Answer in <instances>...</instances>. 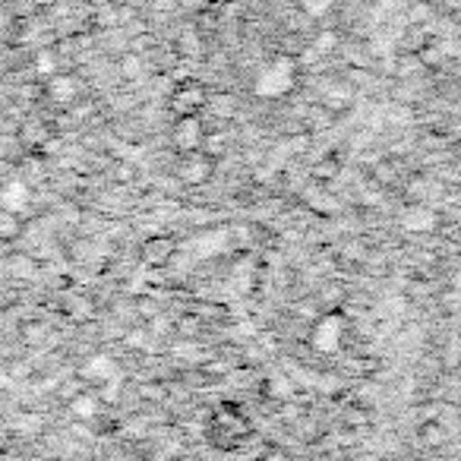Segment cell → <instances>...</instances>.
I'll list each match as a JSON object with an SVG mask.
<instances>
[{
  "label": "cell",
  "mask_w": 461,
  "mask_h": 461,
  "mask_svg": "<svg viewBox=\"0 0 461 461\" xmlns=\"http://www.w3.org/2000/svg\"><path fill=\"white\" fill-rule=\"evenodd\" d=\"M339 332H341L339 316H332V320H322L320 329H316V345H320V348H335V345H339Z\"/></svg>",
  "instance_id": "cell-5"
},
{
  "label": "cell",
  "mask_w": 461,
  "mask_h": 461,
  "mask_svg": "<svg viewBox=\"0 0 461 461\" xmlns=\"http://www.w3.org/2000/svg\"><path fill=\"white\" fill-rule=\"evenodd\" d=\"M142 257H146V263H152V266H165L167 259L174 257V244L167 238H155V240H149V244H146Z\"/></svg>",
  "instance_id": "cell-3"
},
{
  "label": "cell",
  "mask_w": 461,
  "mask_h": 461,
  "mask_svg": "<svg viewBox=\"0 0 461 461\" xmlns=\"http://www.w3.org/2000/svg\"><path fill=\"white\" fill-rule=\"evenodd\" d=\"M417 436H420V442L427 448H442L448 442V429L442 427V423H436V420H427V423H420V429H417Z\"/></svg>",
  "instance_id": "cell-4"
},
{
  "label": "cell",
  "mask_w": 461,
  "mask_h": 461,
  "mask_svg": "<svg viewBox=\"0 0 461 461\" xmlns=\"http://www.w3.org/2000/svg\"><path fill=\"white\" fill-rule=\"evenodd\" d=\"M259 461H294L285 448H269V452L259 455Z\"/></svg>",
  "instance_id": "cell-6"
},
{
  "label": "cell",
  "mask_w": 461,
  "mask_h": 461,
  "mask_svg": "<svg viewBox=\"0 0 461 461\" xmlns=\"http://www.w3.org/2000/svg\"><path fill=\"white\" fill-rule=\"evenodd\" d=\"M203 108V89L199 86H184V89L174 95V111L177 114H193V111Z\"/></svg>",
  "instance_id": "cell-2"
},
{
  "label": "cell",
  "mask_w": 461,
  "mask_h": 461,
  "mask_svg": "<svg viewBox=\"0 0 461 461\" xmlns=\"http://www.w3.org/2000/svg\"><path fill=\"white\" fill-rule=\"evenodd\" d=\"M247 433H250V427H247L244 414H238L234 408L218 411L209 420V439L215 442L218 448H234Z\"/></svg>",
  "instance_id": "cell-1"
}]
</instances>
